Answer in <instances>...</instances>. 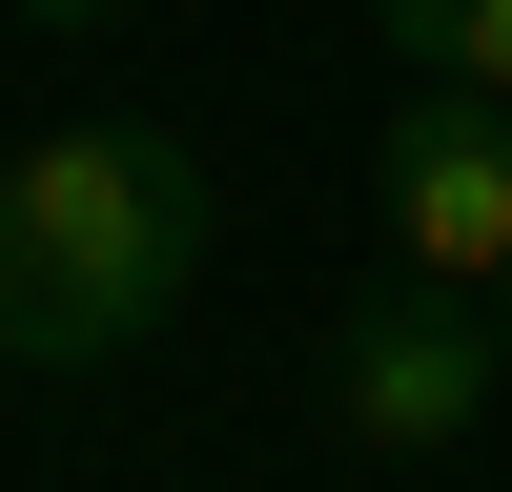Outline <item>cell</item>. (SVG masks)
Masks as SVG:
<instances>
[{"label": "cell", "instance_id": "cell-5", "mask_svg": "<svg viewBox=\"0 0 512 492\" xmlns=\"http://www.w3.org/2000/svg\"><path fill=\"white\" fill-rule=\"evenodd\" d=\"M0 21H123V0H0Z\"/></svg>", "mask_w": 512, "mask_h": 492}, {"label": "cell", "instance_id": "cell-6", "mask_svg": "<svg viewBox=\"0 0 512 492\" xmlns=\"http://www.w3.org/2000/svg\"><path fill=\"white\" fill-rule=\"evenodd\" d=\"M492 328H512V287H492Z\"/></svg>", "mask_w": 512, "mask_h": 492}, {"label": "cell", "instance_id": "cell-3", "mask_svg": "<svg viewBox=\"0 0 512 492\" xmlns=\"http://www.w3.org/2000/svg\"><path fill=\"white\" fill-rule=\"evenodd\" d=\"M369 185H390V246H410L431 287H512V103L410 82L390 144H369Z\"/></svg>", "mask_w": 512, "mask_h": 492}, {"label": "cell", "instance_id": "cell-4", "mask_svg": "<svg viewBox=\"0 0 512 492\" xmlns=\"http://www.w3.org/2000/svg\"><path fill=\"white\" fill-rule=\"evenodd\" d=\"M390 21L410 82H472V103H512V0H369Z\"/></svg>", "mask_w": 512, "mask_h": 492}, {"label": "cell", "instance_id": "cell-1", "mask_svg": "<svg viewBox=\"0 0 512 492\" xmlns=\"http://www.w3.org/2000/svg\"><path fill=\"white\" fill-rule=\"evenodd\" d=\"M205 164L164 123H41L0 164V369H103L205 287Z\"/></svg>", "mask_w": 512, "mask_h": 492}, {"label": "cell", "instance_id": "cell-2", "mask_svg": "<svg viewBox=\"0 0 512 492\" xmlns=\"http://www.w3.org/2000/svg\"><path fill=\"white\" fill-rule=\"evenodd\" d=\"M492 390H512V328H492V287L390 267L349 328H328V431H349V451H472V431H492Z\"/></svg>", "mask_w": 512, "mask_h": 492}]
</instances>
